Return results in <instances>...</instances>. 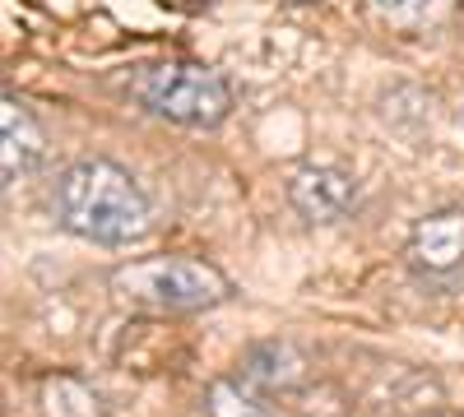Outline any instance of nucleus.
<instances>
[{
	"label": "nucleus",
	"mask_w": 464,
	"mask_h": 417,
	"mask_svg": "<svg viewBox=\"0 0 464 417\" xmlns=\"http://www.w3.org/2000/svg\"><path fill=\"white\" fill-rule=\"evenodd\" d=\"M200 408L209 417H275L265 394L251 381H242V375H218V381H209L200 394Z\"/></svg>",
	"instance_id": "nucleus-8"
},
{
	"label": "nucleus",
	"mask_w": 464,
	"mask_h": 417,
	"mask_svg": "<svg viewBox=\"0 0 464 417\" xmlns=\"http://www.w3.org/2000/svg\"><path fill=\"white\" fill-rule=\"evenodd\" d=\"M293 5H316V0H293Z\"/></svg>",
	"instance_id": "nucleus-11"
},
{
	"label": "nucleus",
	"mask_w": 464,
	"mask_h": 417,
	"mask_svg": "<svg viewBox=\"0 0 464 417\" xmlns=\"http://www.w3.org/2000/svg\"><path fill=\"white\" fill-rule=\"evenodd\" d=\"M43 412L47 417H102L98 394L84 381H74V375H52V381H43Z\"/></svg>",
	"instance_id": "nucleus-10"
},
{
	"label": "nucleus",
	"mask_w": 464,
	"mask_h": 417,
	"mask_svg": "<svg viewBox=\"0 0 464 417\" xmlns=\"http://www.w3.org/2000/svg\"><path fill=\"white\" fill-rule=\"evenodd\" d=\"M409 264L432 279L464 270V209H437L418 218L409 232Z\"/></svg>",
	"instance_id": "nucleus-5"
},
{
	"label": "nucleus",
	"mask_w": 464,
	"mask_h": 417,
	"mask_svg": "<svg viewBox=\"0 0 464 417\" xmlns=\"http://www.w3.org/2000/svg\"><path fill=\"white\" fill-rule=\"evenodd\" d=\"M47 158V130L37 126V117L14 98H0V181L14 185L24 181L37 163Z\"/></svg>",
	"instance_id": "nucleus-6"
},
{
	"label": "nucleus",
	"mask_w": 464,
	"mask_h": 417,
	"mask_svg": "<svg viewBox=\"0 0 464 417\" xmlns=\"http://www.w3.org/2000/svg\"><path fill=\"white\" fill-rule=\"evenodd\" d=\"M52 218L84 242L126 246V242H140L149 232L153 204L144 195V185L121 163L80 158L52 185Z\"/></svg>",
	"instance_id": "nucleus-1"
},
{
	"label": "nucleus",
	"mask_w": 464,
	"mask_h": 417,
	"mask_svg": "<svg viewBox=\"0 0 464 417\" xmlns=\"http://www.w3.org/2000/svg\"><path fill=\"white\" fill-rule=\"evenodd\" d=\"M288 204L306 223H339L358 209V176L339 163H302L288 176Z\"/></svg>",
	"instance_id": "nucleus-4"
},
{
	"label": "nucleus",
	"mask_w": 464,
	"mask_h": 417,
	"mask_svg": "<svg viewBox=\"0 0 464 417\" xmlns=\"http://www.w3.org/2000/svg\"><path fill=\"white\" fill-rule=\"evenodd\" d=\"M381 24L404 28V33H428L455 14V0H372Z\"/></svg>",
	"instance_id": "nucleus-9"
},
{
	"label": "nucleus",
	"mask_w": 464,
	"mask_h": 417,
	"mask_svg": "<svg viewBox=\"0 0 464 417\" xmlns=\"http://www.w3.org/2000/svg\"><path fill=\"white\" fill-rule=\"evenodd\" d=\"M111 288L126 301L153 311H205L232 297V283L223 270H214L200 255H149L111 270Z\"/></svg>",
	"instance_id": "nucleus-3"
},
{
	"label": "nucleus",
	"mask_w": 464,
	"mask_h": 417,
	"mask_svg": "<svg viewBox=\"0 0 464 417\" xmlns=\"http://www.w3.org/2000/svg\"><path fill=\"white\" fill-rule=\"evenodd\" d=\"M130 98L163 117L172 126H223L227 111H232V84L227 74L200 61H153V65H135L130 74Z\"/></svg>",
	"instance_id": "nucleus-2"
},
{
	"label": "nucleus",
	"mask_w": 464,
	"mask_h": 417,
	"mask_svg": "<svg viewBox=\"0 0 464 417\" xmlns=\"http://www.w3.org/2000/svg\"><path fill=\"white\" fill-rule=\"evenodd\" d=\"M242 381L256 390H297L306 381V357L288 338H260L242 353Z\"/></svg>",
	"instance_id": "nucleus-7"
}]
</instances>
